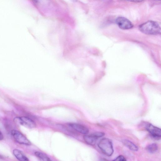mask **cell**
Returning <instances> with one entry per match:
<instances>
[{
    "label": "cell",
    "instance_id": "9a60e30c",
    "mask_svg": "<svg viewBox=\"0 0 161 161\" xmlns=\"http://www.w3.org/2000/svg\"><path fill=\"white\" fill-rule=\"evenodd\" d=\"M3 138V135L2 132L0 131V140H2Z\"/></svg>",
    "mask_w": 161,
    "mask_h": 161
},
{
    "label": "cell",
    "instance_id": "4fadbf2b",
    "mask_svg": "<svg viewBox=\"0 0 161 161\" xmlns=\"http://www.w3.org/2000/svg\"><path fill=\"white\" fill-rule=\"evenodd\" d=\"M92 134L97 138L102 137L105 135V133L104 132H96Z\"/></svg>",
    "mask_w": 161,
    "mask_h": 161
},
{
    "label": "cell",
    "instance_id": "6da1fadb",
    "mask_svg": "<svg viewBox=\"0 0 161 161\" xmlns=\"http://www.w3.org/2000/svg\"><path fill=\"white\" fill-rule=\"evenodd\" d=\"M139 29L142 32L148 35H155L161 33V28L159 24L152 21H148L140 25Z\"/></svg>",
    "mask_w": 161,
    "mask_h": 161
},
{
    "label": "cell",
    "instance_id": "30bf717a",
    "mask_svg": "<svg viewBox=\"0 0 161 161\" xmlns=\"http://www.w3.org/2000/svg\"><path fill=\"white\" fill-rule=\"evenodd\" d=\"M122 143L130 150L134 151H137L138 147L130 141L124 139L122 141Z\"/></svg>",
    "mask_w": 161,
    "mask_h": 161
},
{
    "label": "cell",
    "instance_id": "7c38bea8",
    "mask_svg": "<svg viewBox=\"0 0 161 161\" xmlns=\"http://www.w3.org/2000/svg\"><path fill=\"white\" fill-rule=\"evenodd\" d=\"M158 149V146L155 143H153L149 145L146 147L147 150L149 153H155Z\"/></svg>",
    "mask_w": 161,
    "mask_h": 161
},
{
    "label": "cell",
    "instance_id": "3957f363",
    "mask_svg": "<svg viewBox=\"0 0 161 161\" xmlns=\"http://www.w3.org/2000/svg\"><path fill=\"white\" fill-rule=\"evenodd\" d=\"M14 120L17 123L29 128H34L36 126L34 121L26 117H16L15 118Z\"/></svg>",
    "mask_w": 161,
    "mask_h": 161
},
{
    "label": "cell",
    "instance_id": "9c48e42d",
    "mask_svg": "<svg viewBox=\"0 0 161 161\" xmlns=\"http://www.w3.org/2000/svg\"><path fill=\"white\" fill-rule=\"evenodd\" d=\"M13 153L16 158L20 161H29L28 158L19 150L14 149Z\"/></svg>",
    "mask_w": 161,
    "mask_h": 161
},
{
    "label": "cell",
    "instance_id": "52a82bcc",
    "mask_svg": "<svg viewBox=\"0 0 161 161\" xmlns=\"http://www.w3.org/2000/svg\"><path fill=\"white\" fill-rule=\"evenodd\" d=\"M70 126L77 132L85 135H87L89 132V129L86 126L77 123H72Z\"/></svg>",
    "mask_w": 161,
    "mask_h": 161
},
{
    "label": "cell",
    "instance_id": "e0dca14e",
    "mask_svg": "<svg viewBox=\"0 0 161 161\" xmlns=\"http://www.w3.org/2000/svg\"><path fill=\"white\" fill-rule=\"evenodd\" d=\"M102 161H107L106 160H105V159H103V160H102Z\"/></svg>",
    "mask_w": 161,
    "mask_h": 161
},
{
    "label": "cell",
    "instance_id": "ba28073f",
    "mask_svg": "<svg viewBox=\"0 0 161 161\" xmlns=\"http://www.w3.org/2000/svg\"><path fill=\"white\" fill-rule=\"evenodd\" d=\"M84 139L87 144L91 146L95 145L98 139L92 133L89 135H86L84 137Z\"/></svg>",
    "mask_w": 161,
    "mask_h": 161
},
{
    "label": "cell",
    "instance_id": "8992f818",
    "mask_svg": "<svg viewBox=\"0 0 161 161\" xmlns=\"http://www.w3.org/2000/svg\"><path fill=\"white\" fill-rule=\"evenodd\" d=\"M146 129L151 136L155 139L158 140L160 139L161 137L160 128L155 127L151 124H149L147 126Z\"/></svg>",
    "mask_w": 161,
    "mask_h": 161
},
{
    "label": "cell",
    "instance_id": "5bb4252c",
    "mask_svg": "<svg viewBox=\"0 0 161 161\" xmlns=\"http://www.w3.org/2000/svg\"><path fill=\"white\" fill-rule=\"evenodd\" d=\"M112 161H127L123 155H121L118 156Z\"/></svg>",
    "mask_w": 161,
    "mask_h": 161
},
{
    "label": "cell",
    "instance_id": "5b68a950",
    "mask_svg": "<svg viewBox=\"0 0 161 161\" xmlns=\"http://www.w3.org/2000/svg\"><path fill=\"white\" fill-rule=\"evenodd\" d=\"M116 22L118 27L122 29H129L133 27L131 22L125 18L118 17L116 19Z\"/></svg>",
    "mask_w": 161,
    "mask_h": 161
},
{
    "label": "cell",
    "instance_id": "7a4b0ae2",
    "mask_svg": "<svg viewBox=\"0 0 161 161\" xmlns=\"http://www.w3.org/2000/svg\"><path fill=\"white\" fill-rule=\"evenodd\" d=\"M98 146L102 152L107 156H111L114 152L113 144L111 140L107 138L101 139L99 142Z\"/></svg>",
    "mask_w": 161,
    "mask_h": 161
},
{
    "label": "cell",
    "instance_id": "277c9868",
    "mask_svg": "<svg viewBox=\"0 0 161 161\" xmlns=\"http://www.w3.org/2000/svg\"><path fill=\"white\" fill-rule=\"evenodd\" d=\"M11 133L15 140L19 143L27 145H31V142L19 131L13 130L12 131Z\"/></svg>",
    "mask_w": 161,
    "mask_h": 161
},
{
    "label": "cell",
    "instance_id": "ac0fdd59",
    "mask_svg": "<svg viewBox=\"0 0 161 161\" xmlns=\"http://www.w3.org/2000/svg\"><path fill=\"white\" fill-rule=\"evenodd\" d=\"M1 155H0V158H1Z\"/></svg>",
    "mask_w": 161,
    "mask_h": 161
},
{
    "label": "cell",
    "instance_id": "2e32d148",
    "mask_svg": "<svg viewBox=\"0 0 161 161\" xmlns=\"http://www.w3.org/2000/svg\"><path fill=\"white\" fill-rule=\"evenodd\" d=\"M142 1H133L132 2H142Z\"/></svg>",
    "mask_w": 161,
    "mask_h": 161
},
{
    "label": "cell",
    "instance_id": "8fae6325",
    "mask_svg": "<svg viewBox=\"0 0 161 161\" xmlns=\"http://www.w3.org/2000/svg\"><path fill=\"white\" fill-rule=\"evenodd\" d=\"M35 154L40 161H52L48 156L42 152L36 151L35 152Z\"/></svg>",
    "mask_w": 161,
    "mask_h": 161
}]
</instances>
